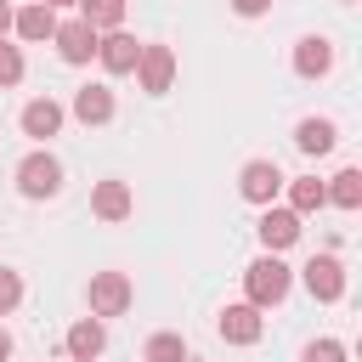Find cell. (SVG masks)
Listing matches in <instances>:
<instances>
[{"label":"cell","mask_w":362,"mask_h":362,"mask_svg":"<svg viewBox=\"0 0 362 362\" xmlns=\"http://www.w3.org/2000/svg\"><path fill=\"white\" fill-rule=\"evenodd\" d=\"M288 288H294V272L277 260V255H260V260H249L243 266V294H249V305H283L288 300Z\"/></svg>","instance_id":"obj_1"},{"label":"cell","mask_w":362,"mask_h":362,"mask_svg":"<svg viewBox=\"0 0 362 362\" xmlns=\"http://www.w3.org/2000/svg\"><path fill=\"white\" fill-rule=\"evenodd\" d=\"M17 192H23V198H57V192H62V164H57V153L34 147V153L17 164Z\"/></svg>","instance_id":"obj_2"},{"label":"cell","mask_w":362,"mask_h":362,"mask_svg":"<svg viewBox=\"0 0 362 362\" xmlns=\"http://www.w3.org/2000/svg\"><path fill=\"white\" fill-rule=\"evenodd\" d=\"M130 300H136V288H130V277L124 272H96L90 277V317H124L130 311Z\"/></svg>","instance_id":"obj_3"},{"label":"cell","mask_w":362,"mask_h":362,"mask_svg":"<svg viewBox=\"0 0 362 362\" xmlns=\"http://www.w3.org/2000/svg\"><path fill=\"white\" fill-rule=\"evenodd\" d=\"M283 181H288V175H283L272 158H249V164L238 170V192H243L249 204H260V209H266V204L283 192Z\"/></svg>","instance_id":"obj_4"},{"label":"cell","mask_w":362,"mask_h":362,"mask_svg":"<svg viewBox=\"0 0 362 362\" xmlns=\"http://www.w3.org/2000/svg\"><path fill=\"white\" fill-rule=\"evenodd\" d=\"M300 277H305V288H311V300H322V305H334V300H345V266H339V255H311Z\"/></svg>","instance_id":"obj_5"},{"label":"cell","mask_w":362,"mask_h":362,"mask_svg":"<svg viewBox=\"0 0 362 362\" xmlns=\"http://www.w3.org/2000/svg\"><path fill=\"white\" fill-rule=\"evenodd\" d=\"M51 40H57V57H62L68 68H79V62H90V57H96V40H102V34H96L85 17H68V23H57V34H51Z\"/></svg>","instance_id":"obj_6"},{"label":"cell","mask_w":362,"mask_h":362,"mask_svg":"<svg viewBox=\"0 0 362 362\" xmlns=\"http://www.w3.org/2000/svg\"><path fill=\"white\" fill-rule=\"evenodd\" d=\"M170 79H175V51H170V45H141V57H136V85H141L147 96H164Z\"/></svg>","instance_id":"obj_7"},{"label":"cell","mask_w":362,"mask_h":362,"mask_svg":"<svg viewBox=\"0 0 362 362\" xmlns=\"http://www.w3.org/2000/svg\"><path fill=\"white\" fill-rule=\"evenodd\" d=\"M136 57H141V40L124 34V28H107V34L96 40V62H102L107 74H136Z\"/></svg>","instance_id":"obj_8"},{"label":"cell","mask_w":362,"mask_h":362,"mask_svg":"<svg viewBox=\"0 0 362 362\" xmlns=\"http://www.w3.org/2000/svg\"><path fill=\"white\" fill-rule=\"evenodd\" d=\"M215 328H221V339H226V345H255L266 322H260V305L238 300V305H226V311L215 317Z\"/></svg>","instance_id":"obj_9"},{"label":"cell","mask_w":362,"mask_h":362,"mask_svg":"<svg viewBox=\"0 0 362 362\" xmlns=\"http://www.w3.org/2000/svg\"><path fill=\"white\" fill-rule=\"evenodd\" d=\"M62 119H68V107L62 102H51V96H34V102H23V136H34V141H51L57 130H62Z\"/></svg>","instance_id":"obj_10"},{"label":"cell","mask_w":362,"mask_h":362,"mask_svg":"<svg viewBox=\"0 0 362 362\" xmlns=\"http://www.w3.org/2000/svg\"><path fill=\"white\" fill-rule=\"evenodd\" d=\"M255 238L266 243V255H283V249L300 238V215H294V209H272V204H266V215L255 221Z\"/></svg>","instance_id":"obj_11"},{"label":"cell","mask_w":362,"mask_h":362,"mask_svg":"<svg viewBox=\"0 0 362 362\" xmlns=\"http://www.w3.org/2000/svg\"><path fill=\"white\" fill-rule=\"evenodd\" d=\"M294 74H300V79L334 74V40H328V34H305V40L294 45Z\"/></svg>","instance_id":"obj_12"},{"label":"cell","mask_w":362,"mask_h":362,"mask_svg":"<svg viewBox=\"0 0 362 362\" xmlns=\"http://www.w3.org/2000/svg\"><path fill=\"white\" fill-rule=\"evenodd\" d=\"M130 209H136V198H130L124 181L107 175V181L90 187V215H96V221H130Z\"/></svg>","instance_id":"obj_13"},{"label":"cell","mask_w":362,"mask_h":362,"mask_svg":"<svg viewBox=\"0 0 362 362\" xmlns=\"http://www.w3.org/2000/svg\"><path fill=\"white\" fill-rule=\"evenodd\" d=\"M107 351V328H102V317H79L74 328H68V356L74 362H96Z\"/></svg>","instance_id":"obj_14"},{"label":"cell","mask_w":362,"mask_h":362,"mask_svg":"<svg viewBox=\"0 0 362 362\" xmlns=\"http://www.w3.org/2000/svg\"><path fill=\"white\" fill-rule=\"evenodd\" d=\"M68 113H74L79 124H107V119H113V90H107V85H79Z\"/></svg>","instance_id":"obj_15"},{"label":"cell","mask_w":362,"mask_h":362,"mask_svg":"<svg viewBox=\"0 0 362 362\" xmlns=\"http://www.w3.org/2000/svg\"><path fill=\"white\" fill-rule=\"evenodd\" d=\"M334 141H339V124H334V119H300V124H294V147H300L305 158L334 153Z\"/></svg>","instance_id":"obj_16"},{"label":"cell","mask_w":362,"mask_h":362,"mask_svg":"<svg viewBox=\"0 0 362 362\" xmlns=\"http://www.w3.org/2000/svg\"><path fill=\"white\" fill-rule=\"evenodd\" d=\"M11 28H17V40H28V45H40V40H51V34H57V11L34 0V6H23V11L11 17Z\"/></svg>","instance_id":"obj_17"},{"label":"cell","mask_w":362,"mask_h":362,"mask_svg":"<svg viewBox=\"0 0 362 362\" xmlns=\"http://www.w3.org/2000/svg\"><path fill=\"white\" fill-rule=\"evenodd\" d=\"M283 187H288V209H294L300 221H305V215H317V209L328 204V192H322V181H317V175H300V181H283Z\"/></svg>","instance_id":"obj_18"},{"label":"cell","mask_w":362,"mask_h":362,"mask_svg":"<svg viewBox=\"0 0 362 362\" xmlns=\"http://www.w3.org/2000/svg\"><path fill=\"white\" fill-rule=\"evenodd\" d=\"M334 209H362V170H339L334 181H322Z\"/></svg>","instance_id":"obj_19"},{"label":"cell","mask_w":362,"mask_h":362,"mask_svg":"<svg viewBox=\"0 0 362 362\" xmlns=\"http://www.w3.org/2000/svg\"><path fill=\"white\" fill-rule=\"evenodd\" d=\"M79 6V17L96 28V34H107V28H124V0H74Z\"/></svg>","instance_id":"obj_20"},{"label":"cell","mask_w":362,"mask_h":362,"mask_svg":"<svg viewBox=\"0 0 362 362\" xmlns=\"http://www.w3.org/2000/svg\"><path fill=\"white\" fill-rule=\"evenodd\" d=\"M187 356H192V351H187V339H181V334H170V328H164V334H153V339L141 345V362H187Z\"/></svg>","instance_id":"obj_21"},{"label":"cell","mask_w":362,"mask_h":362,"mask_svg":"<svg viewBox=\"0 0 362 362\" xmlns=\"http://www.w3.org/2000/svg\"><path fill=\"white\" fill-rule=\"evenodd\" d=\"M17 79H23V51L11 40H0V90H11Z\"/></svg>","instance_id":"obj_22"},{"label":"cell","mask_w":362,"mask_h":362,"mask_svg":"<svg viewBox=\"0 0 362 362\" xmlns=\"http://www.w3.org/2000/svg\"><path fill=\"white\" fill-rule=\"evenodd\" d=\"M17 305H23V277L11 266H0V317H11Z\"/></svg>","instance_id":"obj_23"},{"label":"cell","mask_w":362,"mask_h":362,"mask_svg":"<svg viewBox=\"0 0 362 362\" xmlns=\"http://www.w3.org/2000/svg\"><path fill=\"white\" fill-rule=\"evenodd\" d=\"M300 362H345V345H339V339H311V345L300 351Z\"/></svg>","instance_id":"obj_24"},{"label":"cell","mask_w":362,"mask_h":362,"mask_svg":"<svg viewBox=\"0 0 362 362\" xmlns=\"http://www.w3.org/2000/svg\"><path fill=\"white\" fill-rule=\"evenodd\" d=\"M232 11H238V17H266L272 0H232Z\"/></svg>","instance_id":"obj_25"},{"label":"cell","mask_w":362,"mask_h":362,"mask_svg":"<svg viewBox=\"0 0 362 362\" xmlns=\"http://www.w3.org/2000/svg\"><path fill=\"white\" fill-rule=\"evenodd\" d=\"M11 17H17V11H11V0H0V40L11 34Z\"/></svg>","instance_id":"obj_26"},{"label":"cell","mask_w":362,"mask_h":362,"mask_svg":"<svg viewBox=\"0 0 362 362\" xmlns=\"http://www.w3.org/2000/svg\"><path fill=\"white\" fill-rule=\"evenodd\" d=\"M6 356H11V334L0 328V362H6Z\"/></svg>","instance_id":"obj_27"},{"label":"cell","mask_w":362,"mask_h":362,"mask_svg":"<svg viewBox=\"0 0 362 362\" xmlns=\"http://www.w3.org/2000/svg\"><path fill=\"white\" fill-rule=\"evenodd\" d=\"M40 6H51V11H57V6H74V0H40Z\"/></svg>","instance_id":"obj_28"},{"label":"cell","mask_w":362,"mask_h":362,"mask_svg":"<svg viewBox=\"0 0 362 362\" xmlns=\"http://www.w3.org/2000/svg\"><path fill=\"white\" fill-rule=\"evenodd\" d=\"M345 6H356V0H345Z\"/></svg>","instance_id":"obj_29"}]
</instances>
